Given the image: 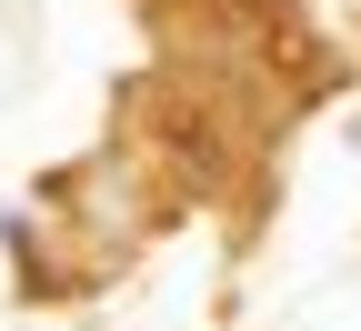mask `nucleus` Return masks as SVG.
Instances as JSON below:
<instances>
[]
</instances>
